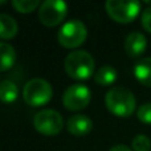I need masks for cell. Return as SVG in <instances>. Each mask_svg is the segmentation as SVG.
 Instances as JSON below:
<instances>
[{"label":"cell","mask_w":151,"mask_h":151,"mask_svg":"<svg viewBox=\"0 0 151 151\" xmlns=\"http://www.w3.org/2000/svg\"><path fill=\"white\" fill-rule=\"evenodd\" d=\"M105 105L111 114L119 118H127L134 114L137 101L134 94L122 86L111 88L105 96Z\"/></svg>","instance_id":"6da1fadb"},{"label":"cell","mask_w":151,"mask_h":151,"mask_svg":"<svg viewBox=\"0 0 151 151\" xmlns=\"http://www.w3.org/2000/svg\"><path fill=\"white\" fill-rule=\"evenodd\" d=\"M93 56L86 50H74L69 53L64 61V69L66 74L74 80H89L94 74Z\"/></svg>","instance_id":"7a4b0ae2"},{"label":"cell","mask_w":151,"mask_h":151,"mask_svg":"<svg viewBox=\"0 0 151 151\" xmlns=\"http://www.w3.org/2000/svg\"><path fill=\"white\" fill-rule=\"evenodd\" d=\"M53 89L47 80L32 78L25 83L23 89V98L29 106L39 107L47 105L52 99Z\"/></svg>","instance_id":"3957f363"},{"label":"cell","mask_w":151,"mask_h":151,"mask_svg":"<svg viewBox=\"0 0 151 151\" xmlns=\"http://www.w3.org/2000/svg\"><path fill=\"white\" fill-rule=\"evenodd\" d=\"M86 37H88V29H86L85 24L78 19L66 21L60 28L57 35L60 45L64 48H68V49H73V48L82 45Z\"/></svg>","instance_id":"277c9868"},{"label":"cell","mask_w":151,"mask_h":151,"mask_svg":"<svg viewBox=\"0 0 151 151\" xmlns=\"http://www.w3.org/2000/svg\"><path fill=\"white\" fill-rule=\"evenodd\" d=\"M33 126L42 135H57L64 129L63 115L53 109H44L35 115Z\"/></svg>","instance_id":"5b68a950"},{"label":"cell","mask_w":151,"mask_h":151,"mask_svg":"<svg viewBox=\"0 0 151 151\" xmlns=\"http://www.w3.org/2000/svg\"><path fill=\"white\" fill-rule=\"evenodd\" d=\"M106 12L114 21L121 24L131 23L141 11L139 1H122V0H109L105 4Z\"/></svg>","instance_id":"8992f818"},{"label":"cell","mask_w":151,"mask_h":151,"mask_svg":"<svg viewBox=\"0 0 151 151\" xmlns=\"http://www.w3.org/2000/svg\"><path fill=\"white\" fill-rule=\"evenodd\" d=\"M68 13V5L61 0H45L39 8L40 23L45 27H56L64 21Z\"/></svg>","instance_id":"52a82bcc"},{"label":"cell","mask_w":151,"mask_h":151,"mask_svg":"<svg viewBox=\"0 0 151 151\" xmlns=\"http://www.w3.org/2000/svg\"><path fill=\"white\" fill-rule=\"evenodd\" d=\"M91 99V91L88 86L82 83L70 85L63 96V104L70 111H80L85 109Z\"/></svg>","instance_id":"ba28073f"},{"label":"cell","mask_w":151,"mask_h":151,"mask_svg":"<svg viewBox=\"0 0 151 151\" xmlns=\"http://www.w3.org/2000/svg\"><path fill=\"white\" fill-rule=\"evenodd\" d=\"M147 48V40L145 35L139 32H131L125 39V52L130 57H139Z\"/></svg>","instance_id":"9c48e42d"},{"label":"cell","mask_w":151,"mask_h":151,"mask_svg":"<svg viewBox=\"0 0 151 151\" xmlns=\"http://www.w3.org/2000/svg\"><path fill=\"white\" fill-rule=\"evenodd\" d=\"M66 129L69 133L76 137H83L93 130V121L88 115L77 114L68 119Z\"/></svg>","instance_id":"30bf717a"},{"label":"cell","mask_w":151,"mask_h":151,"mask_svg":"<svg viewBox=\"0 0 151 151\" xmlns=\"http://www.w3.org/2000/svg\"><path fill=\"white\" fill-rule=\"evenodd\" d=\"M134 76L142 85L151 88V57L141 58L135 64Z\"/></svg>","instance_id":"8fae6325"},{"label":"cell","mask_w":151,"mask_h":151,"mask_svg":"<svg viewBox=\"0 0 151 151\" xmlns=\"http://www.w3.org/2000/svg\"><path fill=\"white\" fill-rule=\"evenodd\" d=\"M118 78V72L115 68H113L111 65H104L96 72L94 74V80L98 85L101 86H109L117 81Z\"/></svg>","instance_id":"7c38bea8"},{"label":"cell","mask_w":151,"mask_h":151,"mask_svg":"<svg viewBox=\"0 0 151 151\" xmlns=\"http://www.w3.org/2000/svg\"><path fill=\"white\" fill-rule=\"evenodd\" d=\"M17 23L13 17H11L9 15H0V37L3 40L12 39L17 33Z\"/></svg>","instance_id":"4fadbf2b"},{"label":"cell","mask_w":151,"mask_h":151,"mask_svg":"<svg viewBox=\"0 0 151 151\" xmlns=\"http://www.w3.org/2000/svg\"><path fill=\"white\" fill-rule=\"evenodd\" d=\"M0 56H1V63H0V70L7 72L15 65L16 61V52L13 47L8 42H0Z\"/></svg>","instance_id":"5bb4252c"},{"label":"cell","mask_w":151,"mask_h":151,"mask_svg":"<svg viewBox=\"0 0 151 151\" xmlns=\"http://www.w3.org/2000/svg\"><path fill=\"white\" fill-rule=\"evenodd\" d=\"M19 96V89L15 82L12 81H3L0 85V98L4 104H11V102L16 101Z\"/></svg>","instance_id":"9a60e30c"},{"label":"cell","mask_w":151,"mask_h":151,"mask_svg":"<svg viewBox=\"0 0 151 151\" xmlns=\"http://www.w3.org/2000/svg\"><path fill=\"white\" fill-rule=\"evenodd\" d=\"M12 5L17 12L20 13H31L36 9L37 7L40 8V1L39 0H13Z\"/></svg>","instance_id":"2e32d148"},{"label":"cell","mask_w":151,"mask_h":151,"mask_svg":"<svg viewBox=\"0 0 151 151\" xmlns=\"http://www.w3.org/2000/svg\"><path fill=\"white\" fill-rule=\"evenodd\" d=\"M133 149L134 151H150L151 150V142L149 137L139 134L133 139Z\"/></svg>","instance_id":"e0dca14e"},{"label":"cell","mask_w":151,"mask_h":151,"mask_svg":"<svg viewBox=\"0 0 151 151\" xmlns=\"http://www.w3.org/2000/svg\"><path fill=\"white\" fill-rule=\"evenodd\" d=\"M137 117L141 122L151 125V102H147V104L139 106L138 111H137Z\"/></svg>","instance_id":"ac0fdd59"},{"label":"cell","mask_w":151,"mask_h":151,"mask_svg":"<svg viewBox=\"0 0 151 151\" xmlns=\"http://www.w3.org/2000/svg\"><path fill=\"white\" fill-rule=\"evenodd\" d=\"M142 25H143L145 31L151 33V8H146L142 13Z\"/></svg>","instance_id":"d6986e66"},{"label":"cell","mask_w":151,"mask_h":151,"mask_svg":"<svg viewBox=\"0 0 151 151\" xmlns=\"http://www.w3.org/2000/svg\"><path fill=\"white\" fill-rule=\"evenodd\" d=\"M109 151H131V149L125 146V145H115V146H113Z\"/></svg>","instance_id":"ffe728a7"}]
</instances>
